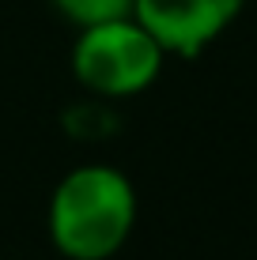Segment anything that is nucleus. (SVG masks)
Masks as SVG:
<instances>
[{
    "mask_svg": "<svg viewBox=\"0 0 257 260\" xmlns=\"http://www.w3.org/2000/svg\"><path fill=\"white\" fill-rule=\"evenodd\" d=\"M246 0H132V15L159 38L170 57H197L227 34Z\"/></svg>",
    "mask_w": 257,
    "mask_h": 260,
    "instance_id": "3",
    "label": "nucleus"
},
{
    "mask_svg": "<svg viewBox=\"0 0 257 260\" xmlns=\"http://www.w3.org/2000/svg\"><path fill=\"white\" fill-rule=\"evenodd\" d=\"M49 241L68 260H110L136 226V189L118 166L68 170L49 196Z\"/></svg>",
    "mask_w": 257,
    "mask_h": 260,
    "instance_id": "1",
    "label": "nucleus"
},
{
    "mask_svg": "<svg viewBox=\"0 0 257 260\" xmlns=\"http://www.w3.org/2000/svg\"><path fill=\"white\" fill-rule=\"evenodd\" d=\"M53 8L72 26H95L106 19L132 15V0H53Z\"/></svg>",
    "mask_w": 257,
    "mask_h": 260,
    "instance_id": "4",
    "label": "nucleus"
},
{
    "mask_svg": "<svg viewBox=\"0 0 257 260\" xmlns=\"http://www.w3.org/2000/svg\"><path fill=\"white\" fill-rule=\"evenodd\" d=\"M166 57L170 53L136 15H121L95 26H79L72 42V76L95 94L132 98L159 79Z\"/></svg>",
    "mask_w": 257,
    "mask_h": 260,
    "instance_id": "2",
    "label": "nucleus"
}]
</instances>
